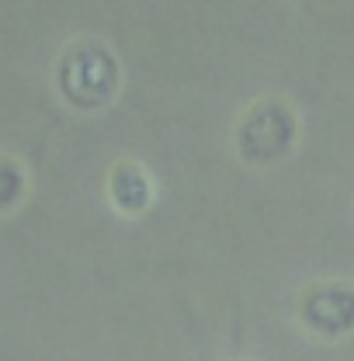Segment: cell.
<instances>
[{"label":"cell","mask_w":354,"mask_h":361,"mask_svg":"<svg viewBox=\"0 0 354 361\" xmlns=\"http://www.w3.org/2000/svg\"><path fill=\"white\" fill-rule=\"evenodd\" d=\"M108 195L115 202L118 212H129V216H139L149 198H153V184H149V174L133 164V160H122L111 167V178H108Z\"/></svg>","instance_id":"cell-4"},{"label":"cell","mask_w":354,"mask_h":361,"mask_svg":"<svg viewBox=\"0 0 354 361\" xmlns=\"http://www.w3.org/2000/svg\"><path fill=\"white\" fill-rule=\"evenodd\" d=\"M299 319L316 337H348L354 330V285L348 281H316L299 299Z\"/></svg>","instance_id":"cell-3"},{"label":"cell","mask_w":354,"mask_h":361,"mask_svg":"<svg viewBox=\"0 0 354 361\" xmlns=\"http://www.w3.org/2000/svg\"><path fill=\"white\" fill-rule=\"evenodd\" d=\"M295 135H299L295 111L281 97H264L250 104V111L240 118L236 149L247 164H274L288 157V149L295 146Z\"/></svg>","instance_id":"cell-2"},{"label":"cell","mask_w":354,"mask_h":361,"mask_svg":"<svg viewBox=\"0 0 354 361\" xmlns=\"http://www.w3.org/2000/svg\"><path fill=\"white\" fill-rule=\"evenodd\" d=\"M25 195V174L14 160H4L0 157V212L18 205V198Z\"/></svg>","instance_id":"cell-5"},{"label":"cell","mask_w":354,"mask_h":361,"mask_svg":"<svg viewBox=\"0 0 354 361\" xmlns=\"http://www.w3.org/2000/svg\"><path fill=\"white\" fill-rule=\"evenodd\" d=\"M118 80H122V73H118L115 52L94 39L73 42L59 56L56 84L73 108H84V111L104 108L118 94Z\"/></svg>","instance_id":"cell-1"}]
</instances>
